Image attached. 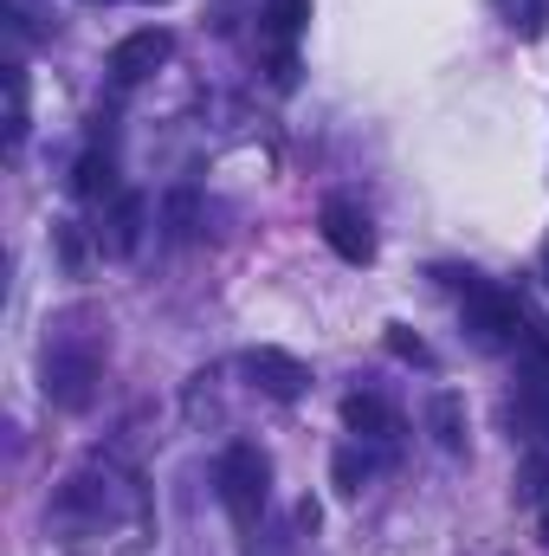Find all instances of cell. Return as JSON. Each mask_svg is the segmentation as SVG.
Here are the masks:
<instances>
[{
	"instance_id": "cell-9",
	"label": "cell",
	"mask_w": 549,
	"mask_h": 556,
	"mask_svg": "<svg viewBox=\"0 0 549 556\" xmlns=\"http://www.w3.org/2000/svg\"><path fill=\"white\" fill-rule=\"evenodd\" d=\"M524 408H531V420L549 433V343H537L531 350V376H524Z\"/></svg>"
},
{
	"instance_id": "cell-12",
	"label": "cell",
	"mask_w": 549,
	"mask_h": 556,
	"mask_svg": "<svg viewBox=\"0 0 549 556\" xmlns=\"http://www.w3.org/2000/svg\"><path fill=\"white\" fill-rule=\"evenodd\" d=\"M330 479H336V492H343V498H356V492H362V479H369V459H362L356 446H343V453L330 459Z\"/></svg>"
},
{
	"instance_id": "cell-2",
	"label": "cell",
	"mask_w": 549,
	"mask_h": 556,
	"mask_svg": "<svg viewBox=\"0 0 549 556\" xmlns=\"http://www.w3.org/2000/svg\"><path fill=\"white\" fill-rule=\"evenodd\" d=\"M317 227H323V247H330L343 266H369V260H375V227H369L362 207H349V201H323Z\"/></svg>"
},
{
	"instance_id": "cell-11",
	"label": "cell",
	"mask_w": 549,
	"mask_h": 556,
	"mask_svg": "<svg viewBox=\"0 0 549 556\" xmlns=\"http://www.w3.org/2000/svg\"><path fill=\"white\" fill-rule=\"evenodd\" d=\"M491 7H498V13H505V26H511V33H524V39H537V33L549 26L544 0H491Z\"/></svg>"
},
{
	"instance_id": "cell-6",
	"label": "cell",
	"mask_w": 549,
	"mask_h": 556,
	"mask_svg": "<svg viewBox=\"0 0 549 556\" xmlns=\"http://www.w3.org/2000/svg\"><path fill=\"white\" fill-rule=\"evenodd\" d=\"M142 240V194H117V214H111V260H130Z\"/></svg>"
},
{
	"instance_id": "cell-13",
	"label": "cell",
	"mask_w": 549,
	"mask_h": 556,
	"mask_svg": "<svg viewBox=\"0 0 549 556\" xmlns=\"http://www.w3.org/2000/svg\"><path fill=\"white\" fill-rule=\"evenodd\" d=\"M26 137V78H20V65H7V142L20 149Z\"/></svg>"
},
{
	"instance_id": "cell-15",
	"label": "cell",
	"mask_w": 549,
	"mask_h": 556,
	"mask_svg": "<svg viewBox=\"0 0 549 556\" xmlns=\"http://www.w3.org/2000/svg\"><path fill=\"white\" fill-rule=\"evenodd\" d=\"M388 350H395V356H408V363H426V343L408 337V330H388Z\"/></svg>"
},
{
	"instance_id": "cell-8",
	"label": "cell",
	"mask_w": 549,
	"mask_h": 556,
	"mask_svg": "<svg viewBox=\"0 0 549 556\" xmlns=\"http://www.w3.org/2000/svg\"><path fill=\"white\" fill-rule=\"evenodd\" d=\"M343 420H349V433H401V420L388 415V402H375V395H349Z\"/></svg>"
},
{
	"instance_id": "cell-16",
	"label": "cell",
	"mask_w": 549,
	"mask_h": 556,
	"mask_svg": "<svg viewBox=\"0 0 549 556\" xmlns=\"http://www.w3.org/2000/svg\"><path fill=\"white\" fill-rule=\"evenodd\" d=\"M544 278H549V240H544Z\"/></svg>"
},
{
	"instance_id": "cell-17",
	"label": "cell",
	"mask_w": 549,
	"mask_h": 556,
	"mask_svg": "<svg viewBox=\"0 0 549 556\" xmlns=\"http://www.w3.org/2000/svg\"><path fill=\"white\" fill-rule=\"evenodd\" d=\"M544 538H549V505H544Z\"/></svg>"
},
{
	"instance_id": "cell-1",
	"label": "cell",
	"mask_w": 549,
	"mask_h": 556,
	"mask_svg": "<svg viewBox=\"0 0 549 556\" xmlns=\"http://www.w3.org/2000/svg\"><path fill=\"white\" fill-rule=\"evenodd\" d=\"M220 505H227V518L240 525V531H253L259 525V511H266V485H272V466H266V453L253 446V440H233L227 453H220Z\"/></svg>"
},
{
	"instance_id": "cell-5",
	"label": "cell",
	"mask_w": 549,
	"mask_h": 556,
	"mask_svg": "<svg viewBox=\"0 0 549 556\" xmlns=\"http://www.w3.org/2000/svg\"><path fill=\"white\" fill-rule=\"evenodd\" d=\"M91 376H98V356H52L46 363V395L59 402V408H85L91 402Z\"/></svg>"
},
{
	"instance_id": "cell-10",
	"label": "cell",
	"mask_w": 549,
	"mask_h": 556,
	"mask_svg": "<svg viewBox=\"0 0 549 556\" xmlns=\"http://www.w3.org/2000/svg\"><path fill=\"white\" fill-rule=\"evenodd\" d=\"M426 420H433V440H439L446 453H459V446H465V408H459V395H433Z\"/></svg>"
},
{
	"instance_id": "cell-7",
	"label": "cell",
	"mask_w": 549,
	"mask_h": 556,
	"mask_svg": "<svg viewBox=\"0 0 549 556\" xmlns=\"http://www.w3.org/2000/svg\"><path fill=\"white\" fill-rule=\"evenodd\" d=\"M72 188H78L85 201L111 194V188H117V168H111V155H104V149H85V155H78V168H72Z\"/></svg>"
},
{
	"instance_id": "cell-14",
	"label": "cell",
	"mask_w": 549,
	"mask_h": 556,
	"mask_svg": "<svg viewBox=\"0 0 549 556\" xmlns=\"http://www.w3.org/2000/svg\"><path fill=\"white\" fill-rule=\"evenodd\" d=\"M266 20H272L278 39H297V33H304V20H310V0H272V7H266Z\"/></svg>"
},
{
	"instance_id": "cell-4",
	"label": "cell",
	"mask_w": 549,
	"mask_h": 556,
	"mask_svg": "<svg viewBox=\"0 0 549 556\" xmlns=\"http://www.w3.org/2000/svg\"><path fill=\"white\" fill-rule=\"evenodd\" d=\"M168 52H175V39H168L162 26H142V33H130V39L111 46V78H117V85H142L149 72L168 65Z\"/></svg>"
},
{
	"instance_id": "cell-3",
	"label": "cell",
	"mask_w": 549,
	"mask_h": 556,
	"mask_svg": "<svg viewBox=\"0 0 549 556\" xmlns=\"http://www.w3.org/2000/svg\"><path fill=\"white\" fill-rule=\"evenodd\" d=\"M246 376H253V389L272 395V402H297V395L310 389V369H304L291 350H272V343L246 350Z\"/></svg>"
}]
</instances>
